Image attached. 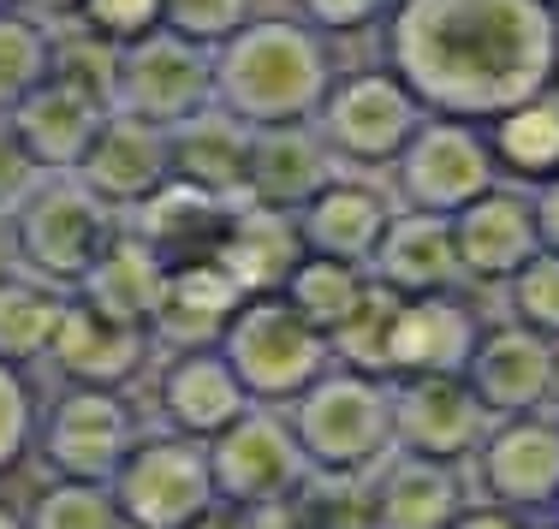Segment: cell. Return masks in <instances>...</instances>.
Here are the masks:
<instances>
[{
	"mask_svg": "<svg viewBox=\"0 0 559 529\" xmlns=\"http://www.w3.org/2000/svg\"><path fill=\"white\" fill-rule=\"evenodd\" d=\"M233 220V208L215 203V196L191 191L185 179H167L150 203H138V220H131V238L155 250L167 268H185V262H215V244Z\"/></svg>",
	"mask_w": 559,
	"mask_h": 529,
	"instance_id": "obj_26",
	"label": "cell"
},
{
	"mask_svg": "<svg viewBox=\"0 0 559 529\" xmlns=\"http://www.w3.org/2000/svg\"><path fill=\"white\" fill-rule=\"evenodd\" d=\"M114 208L102 203L78 173H43L31 196L19 203V238H24V274L72 292L96 256L114 244Z\"/></svg>",
	"mask_w": 559,
	"mask_h": 529,
	"instance_id": "obj_6",
	"label": "cell"
},
{
	"mask_svg": "<svg viewBox=\"0 0 559 529\" xmlns=\"http://www.w3.org/2000/svg\"><path fill=\"white\" fill-rule=\"evenodd\" d=\"M155 339L150 327L119 322V315H102L96 303L66 292L55 346H48L43 363L60 375V387H108V393H131V381L150 369Z\"/></svg>",
	"mask_w": 559,
	"mask_h": 529,
	"instance_id": "obj_12",
	"label": "cell"
},
{
	"mask_svg": "<svg viewBox=\"0 0 559 529\" xmlns=\"http://www.w3.org/2000/svg\"><path fill=\"white\" fill-rule=\"evenodd\" d=\"M304 7H310V19L316 24H357V19H369V12L381 7V0H304Z\"/></svg>",
	"mask_w": 559,
	"mask_h": 529,
	"instance_id": "obj_42",
	"label": "cell"
},
{
	"mask_svg": "<svg viewBox=\"0 0 559 529\" xmlns=\"http://www.w3.org/2000/svg\"><path fill=\"white\" fill-rule=\"evenodd\" d=\"M215 89L245 125H298L328 96L322 48L298 24H245L215 60Z\"/></svg>",
	"mask_w": 559,
	"mask_h": 529,
	"instance_id": "obj_2",
	"label": "cell"
},
{
	"mask_svg": "<svg viewBox=\"0 0 559 529\" xmlns=\"http://www.w3.org/2000/svg\"><path fill=\"white\" fill-rule=\"evenodd\" d=\"M322 108H328V143L352 161H399L411 131L423 125L417 96L399 77H352L334 96H322Z\"/></svg>",
	"mask_w": 559,
	"mask_h": 529,
	"instance_id": "obj_19",
	"label": "cell"
},
{
	"mask_svg": "<svg viewBox=\"0 0 559 529\" xmlns=\"http://www.w3.org/2000/svg\"><path fill=\"white\" fill-rule=\"evenodd\" d=\"M559 31L548 0H405L393 19V65L417 108L495 119L536 96L554 72Z\"/></svg>",
	"mask_w": 559,
	"mask_h": 529,
	"instance_id": "obj_1",
	"label": "cell"
},
{
	"mask_svg": "<svg viewBox=\"0 0 559 529\" xmlns=\"http://www.w3.org/2000/svg\"><path fill=\"white\" fill-rule=\"evenodd\" d=\"M108 113L114 108H102L90 89H78V84H66V77L48 72L43 84L12 108V125H19L24 149H31V161L43 167V173H78L90 137L102 131Z\"/></svg>",
	"mask_w": 559,
	"mask_h": 529,
	"instance_id": "obj_20",
	"label": "cell"
},
{
	"mask_svg": "<svg viewBox=\"0 0 559 529\" xmlns=\"http://www.w3.org/2000/svg\"><path fill=\"white\" fill-rule=\"evenodd\" d=\"M548 417H554V422H559V399H554V411H548Z\"/></svg>",
	"mask_w": 559,
	"mask_h": 529,
	"instance_id": "obj_47",
	"label": "cell"
},
{
	"mask_svg": "<svg viewBox=\"0 0 559 529\" xmlns=\"http://www.w3.org/2000/svg\"><path fill=\"white\" fill-rule=\"evenodd\" d=\"M238 292L233 280L215 268V262H185V268H167V286H162V303H155V322H150V339L167 351H203L226 334V322L238 315Z\"/></svg>",
	"mask_w": 559,
	"mask_h": 529,
	"instance_id": "obj_24",
	"label": "cell"
},
{
	"mask_svg": "<svg viewBox=\"0 0 559 529\" xmlns=\"http://www.w3.org/2000/svg\"><path fill=\"white\" fill-rule=\"evenodd\" d=\"M215 96V60L203 55V43H185L173 31H150L119 55V89L114 108L138 113L150 125H185V119L209 113Z\"/></svg>",
	"mask_w": 559,
	"mask_h": 529,
	"instance_id": "obj_10",
	"label": "cell"
},
{
	"mask_svg": "<svg viewBox=\"0 0 559 529\" xmlns=\"http://www.w3.org/2000/svg\"><path fill=\"white\" fill-rule=\"evenodd\" d=\"M298 262H304L298 220L280 215V208H257V203L233 208V220H226V232L215 244V268L245 298H280Z\"/></svg>",
	"mask_w": 559,
	"mask_h": 529,
	"instance_id": "obj_22",
	"label": "cell"
},
{
	"mask_svg": "<svg viewBox=\"0 0 559 529\" xmlns=\"http://www.w3.org/2000/svg\"><path fill=\"white\" fill-rule=\"evenodd\" d=\"M155 405H162V417H167V434H185V441L209 446L221 429H233V422L250 411V393L238 387L226 357L215 346H203V351H173L162 363Z\"/></svg>",
	"mask_w": 559,
	"mask_h": 529,
	"instance_id": "obj_18",
	"label": "cell"
},
{
	"mask_svg": "<svg viewBox=\"0 0 559 529\" xmlns=\"http://www.w3.org/2000/svg\"><path fill=\"white\" fill-rule=\"evenodd\" d=\"M36 184H43V167L31 161L19 125H12V113H0V208H19Z\"/></svg>",
	"mask_w": 559,
	"mask_h": 529,
	"instance_id": "obj_39",
	"label": "cell"
},
{
	"mask_svg": "<svg viewBox=\"0 0 559 529\" xmlns=\"http://www.w3.org/2000/svg\"><path fill=\"white\" fill-rule=\"evenodd\" d=\"M369 529H447L471 506V482L459 465L388 453L376 470H364Z\"/></svg>",
	"mask_w": 559,
	"mask_h": 529,
	"instance_id": "obj_16",
	"label": "cell"
},
{
	"mask_svg": "<svg viewBox=\"0 0 559 529\" xmlns=\"http://www.w3.org/2000/svg\"><path fill=\"white\" fill-rule=\"evenodd\" d=\"M304 446L310 476H364L393 453V405L388 381L364 375V369H328L322 381L280 405Z\"/></svg>",
	"mask_w": 559,
	"mask_h": 529,
	"instance_id": "obj_3",
	"label": "cell"
},
{
	"mask_svg": "<svg viewBox=\"0 0 559 529\" xmlns=\"http://www.w3.org/2000/svg\"><path fill=\"white\" fill-rule=\"evenodd\" d=\"M78 12L102 43H138L162 24V0H78Z\"/></svg>",
	"mask_w": 559,
	"mask_h": 529,
	"instance_id": "obj_38",
	"label": "cell"
},
{
	"mask_svg": "<svg viewBox=\"0 0 559 529\" xmlns=\"http://www.w3.org/2000/svg\"><path fill=\"white\" fill-rule=\"evenodd\" d=\"M292 220H298L304 256H334V262H357V268H369V256H376V244H381V232H388L393 208L381 203L369 184L328 179Z\"/></svg>",
	"mask_w": 559,
	"mask_h": 529,
	"instance_id": "obj_25",
	"label": "cell"
},
{
	"mask_svg": "<svg viewBox=\"0 0 559 529\" xmlns=\"http://www.w3.org/2000/svg\"><path fill=\"white\" fill-rule=\"evenodd\" d=\"M0 529H24V512H12V506H0Z\"/></svg>",
	"mask_w": 559,
	"mask_h": 529,
	"instance_id": "obj_45",
	"label": "cell"
},
{
	"mask_svg": "<svg viewBox=\"0 0 559 529\" xmlns=\"http://www.w3.org/2000/svg\"><path fill=\"white\" fill-rule=\"evenodd\" d=\"M328 184V155L304 125H262L250 137V161H245V196L257 208H280L298 215L316 191Z\"/></svg>",
	"mask_w": 559,
	"mask_h": 529,
	"instance_id": "obj_27",
	"label": "cell"
},
{
	"mask_svg": "<svg viewBox=\"0 0 559 529\" xmlns=\"http://www.w3.org/2000/svg\"><path fill=\"white\" fill-rule=\"evenodd\" d=\"M488 155H495L500 167H512V173H554L559 167V96L548 89H536V96L512 101L506 113H495V143H488Z\"/></svg>",
	"mask_w": 559,
	"mask_h": 529,
	"instance_id": "obj_31",
	"label": "cell"
},
{
	"mask_svg": "<svg viewBox=\"0 0 559 529\" xmlns=\"http://www.w3.org/2000/svg\"><path fill=\"white\" fill-rule=\"evenodd\" d=\"M36 411H43V399H36V387L24 381V369L0 363V476L19 465L24 453H31V441H36Z\"/></svg>",
	"mask_w": 559,
	"mask_h": 529,
	"instance_id": "obj_36",
	"label": "cell"
},
{
	"mask_svg": "<svg viewBox=\"0 0 559 529\" xmlns=\"http://www.w3.org/2000/svg\"><path fill=\"white\" fill-rule=\"evenodd\" d=\"M114 506L126 529H191L221 506L209 453L185 434H143L114 470Z\"/></svg>",
	"mask_w": 559,
	"mask_h": 529,
	"instance_id": "obj_7",
	"label": "cell"
},
{
	"mask_svg": "<svg viewBox=\"0 0 559 529\" xmlns=\"http://www.w3.org/2000/svg\"><path fill=\"white\" fill-rule=\"evenodd\" d=\"M55 72V43L36 19L0 12V113H12L43 77Z\"/></svg>",
	"mask_w": 559,
	"mask_h": 529,
	"instance_id": "obj_33",
	"label": "cell"
},
{
	"mask_svg": "<svg viewBox=\"0 0 559 529\" xmlns=\"http://www.w3.org/2000/svg\"><path fill=\"white\" fill-rule=\"evenodd\" d=\"M399 184H405L411 208L452 220L464 203L495 191V155L464 125H417L399 149Z\"/></svg>",
	"mask_w": 559,
	"mask_h": 529,
	"instance_id": "obj_14",
	"label": "cell"
},
{
	"mask_svg": "<svg viewBox=\"0 0 559 529\" xmlns=\"http://www.w3.org/2000/svg\"><path fill=\"white\" fill-rule=\"evenodd\" d=\"M215 351L238 375V387L250 393V405H274V411L334 369L328 339L286 298H245L226 334L215 339Z\"/></svg>",
	"mask_w": 559,
	"mask_h": 529,
	"instance_id": "obj_4",
	"label": "cell"
},
{
	"mask_svg": "<svg viewBox=\"0 0 559 529\" xmlns=\"http://www.w3.org/2000/svg\"><path fill=\"white\" fill-rule=\"evenodd\" d=\"M536 529H559V524H536Z\"/></svg>",
	"mask_w": 559,
	"mask_h": 529,
	"instance_id": "obj_49",
	"label": "cell"
},
{
	"mask_svg": "<svg viewBox=\"0 0 559 529\" xmlns=\"http://www.w3.org/2000/svg\"><path fill=\"white\" fill-rule=\"evenodd\" d=\"M143 441V422L131 393L108 387H60L36 411L31 453L48 465L55 482H114L126 453Z\"/></svg>",
	"mask_w": 559,
	"mask_h": 529,
	"instance_id": "obj_5",
	"label": "cell"
},
{
	"mask_svg": "<svg viewBox=\"0 0 559 529\" xmlns=\"http://www.w3.org/2000/svg\"><path fill=\"white\" fill-rule=\"evenodd\" d=\"M447 529H536V518H524V512H506V506H488V500H471V506H464Z\"/></svg>",
	"mask_w": 559,
	"mask_h": 529,
	"instance_id": "obj_40",
	"label": "cell"
},
{
	"mask_svg": "<svg viewBox=\"0 0 559 529\" xmlns=\"http://www.w3.org/2000/svg\"><path fill=\"white\" fill-rule=\"evenodd\" d=\"M203 453H209V476H215L221 506H286L310 482L298 434H292L286 411H274V405H250Z\"/></svg>",
	"mask_w": 559,
	"mask_h": 529,
	"instance_id": "obj_8",
	"label": "cell"
},
{
	"mask_svg": "<svg viewBox=\"0 0 559 529\" xmlns=\"http://www.w3.org/2000/svg\"><path fill=\"white\" fill-rule=\"evenodd\" d=\"M464 482H471V500L542 518L559 500V422L548 411L495 417V429L464 465Z\"/></svg>",
	"mask_w": 559,
	"mask_h": 529,
	"instance_id": "obj_9",
	"label": "cell"
},
{
	"mask_svg": "<svg viewBox=\"0 0 559 529\" xmlns=\"http://www.w3.org/2000/svg\"><path fill=\"white\" fill-rule=\"evenodd\" d=\"M162 286H167V262L155 256L143 238L114 232V244L102 250L96 268L72 286V298L96 303L102 315H119V322L150 327L155 322V303H162Z\"/></svg>",
	"mask_w": 559,
	"mask_h": 529,
	"instance_id": "obj_28",
	"label": "cell"
},
{
	"mask_svg": "<svg viewBox=\"0 0 559 529\" xmlns=\"http://www.w3.org/2000/svg\"><path fill=\"white\" fill-rule=\"evenodd\" d=\"M548 512H554V524H559V500H554V506H548Z\"/></svg>",
	"mask_w": 559,
	"mask_h": 529,
	"instance_id": "obj_46",
	"label": "cell"
},
{
	"mask_svg": "<svg viewBox=\"0 0 559 529\" xmlns=\"http://www.w3.org/2000/svg\"><path fill=\"white\" fill-rule=\"evenodd\" d=\"M464 381L483 399L488 417H536L554 411L559 399V339H542L530 327L506 322V327H483Z\"/></svg>",
	"mask_w": 559,
	"mask_h": 529,
	"instance_id": "obj_13",
	"label": "cell"
},
{
	"mask_svg": "<svg viewBox=\"0 0 559 529\" xmlns=\"http://www.w3.org/2000/svg\"><path fill=\"white\" fill-rule=\"evenodd\" d=\"M162 31L185 36V43H226L245 31V0H162Z\"/></svg>",
	"mask_w": 559,
	"mask_h": 529,
	"instance_id": "obj_37",
	"label": "cell"
},
{
	"mask_svg": "<svg viewBox=\"0 0 559 529\" xmlns=\"http://www.w3.org/2000/svg\"><path fill=\"white\" fill-rule=\"evenodd\" d=\"M24 274V238H19V208H0V286Z\"/></svg>",
	"mask_w": 559,
	"mask_h": 529,
	"instance_id": "obj_41",
	"label": "cell"
},
{
	"mask_svg": "<svg viewBox=\"0 0 559 529\" xmlns=\"http://www.w3.org/2000/svg\"><path fill=\"white\" fill-rule=\"evenodd\" d=\"M191 529H245V524H238V512H233V506H215L209 518H197Z\"/></svg>",
	"mask_w": 559,
	"mask_h": 529,
	"instance_id": "obj_44",
	"label": "cell"
},
{
	"mask_svg": "<svg viewBox=\"0 0 559 529\" xmlns=\"http://www.w3.org/2000/svg\"><path fill=\"white\" fill-rule=\"evenodd\" d=\"M393 405V453L435 458V465H471V453L483 446V434L495 429V417L483 411V399L471 393L464 375H399L388 381Z\"/></svg>",
	"mask_w": 559,
	"mask_h": 529,
	"instance_id": "obj_11",
	"label": "cell"
},
{
	"mask_svg": "<svg viewBox=\"0 0 559 529\" xmlns=\"http://www.w3.org/2000/svg\"><path fill=\"white\" fill-rule=\"evenodd\" d=\"M0 12H12V0H0Z\"/></svg>",
	"mask_w": 559,
	"mask_h": 529,
	"instance_id": "obj_48",
	"label": "cell"
},
{
	"mask_svg": "<svg viewBox=\"0 0 559 529\" xmlns=\"http://www.w3.org/2000/svg\"><path fill=\"white\" fill-rule=\"evenodd\" d=\"M24 529H126L108 482H48L24 506Z\"/></svg>",
	"mask_w": 559,
	"mask_h": 529,
	"instance_id": "obj_34",
	"label": "cell"
},
{
	"mask_svg": "<svg viewBox=\"0 0 559 529\" xmlns=\"http://www.w3.org/2000/svg\"><path fill=\"white\" fill-rule=\"evenodd\" d=\"M483 322L471 303H459L452 292L429 298H399L393 310V334H388V381L399 375H464Z\"/></svg>",
	"mask_w": 559,
	"mask_h": 529,
	"instance_id": "obj_17",
	"label": "cell"
},
{
	"mask_svg": "<svg viewBox=\"0 0 559 529\" xmlns=\"http://www.w3.org/2000/svg\"><path fill=\"white\" fill-rule=\"evenodd\" d=\"M452 250H459V274L506 286L542 250L536 215H530V203H518L506 191H483L476 203H464L452 215Z\"/></svg>",
	"mask_w": 559,
	"mask_h": 529,
	"instance_id": "obj_21",
	"label": "cell"
},
{
	"mask_svg": "<svg viewBox=\"0 0 559 529\" xmlns=\"http://www.w3.org/2000/svg\"><path fill=\"white\" fill-rule=\"evenodd\" d=\"M530 215H536V238H542V250H559V179L542 184V196L530 203Z\"/></svg>",
	"mask_w": 559,
	"mask_h": 529,
	"instance_id": "obj_43",
	"label": "cell"
},
{
	"mask_svg": "<svg viewBox=\"0 0 559 529\" xmlns=\"http://www.w3.org/2000/svg\"><path fill=\"white\" fill-rule=\"evenodd\" d=\"M364 292H369V268H357V262H334V256H304L298 268H292V280H286V292H280V298H286L292 310H298L304 322L328 339L345 315L364 303Z\"/></svg>",
	"mask_w": 559,
	"mask_h": 529,
	"instance_id": "obj_32",
	"label": "cell"
},
{
	"mask_svg": "<svg viewBox=\"0 0 559 529\" xmlns=\"http://www.w3.org/2000/svg\"><path fill=\"white\" fill-rule=\"evenodd\" d=\"M78 179L102 196L108 208H138L173 179V137L167 125H150L138 113H108L102 131L90 137Z\"/></svg>",
	"mask_w": 559,
	"mask_h": 529,
	"instance_id": "obj_15",
	"label": "cell"
},
{
	"mask_svg": "<svg viewBox=\"0 0 559 529\" xmlns=\"http://www.w3.org/2000/svg\"><path fill=\"white\" fill-rule=\"evenodd\" d=\"M66 292L36 274H19V280L0 286V363L12 369H36L55 346V327H60Z\"/></svg>",
	"mask_w": 559,
	"mask_h": 529,
	"instance_id": "obj_30",
	"label": "cell"
},
{
	"mask_svg": "<svg viewBox=\"0 0 559 529\" xmlns=\"http://www.w3.org/2000/svg\"><path fill=\"white\" fill-rule=\"evenodd\" d=\"M173 137V179L191 191L215 196V203H238L245 196V161H250V131L238 119H185L167 131Z\"/></svg>",
	"mask_w": 559,
	"mask_h": 529,
	"instance_id": "obj_29",
	"label": "cell"
},
{
	"mask_svg": "<svg viewBox=\"0 0 559 529\" xmlns=\"http://www.w3.org/2000/svg\"><path fill=\"white\" fill-rule=\"evenodd\" d=\"M506 303H512L518 327H530L542 339H559V250H536L506 280Z\"/></svg>",
	"mask_w": 559,
	"mask_h": 529,
	"instance_id": "obj_35",
	"label": "cell"
},
{
	"mask_svg": "<svg viewBox=\"0 0 559 529\" xmlns=\"http://www.w3.org/2000/svg\"><path fill=\"white\" fill-rule=\"evenodd\" d=\"M369 280L388 286L393 298H429V292H452L459 274V250H452V220L447 215H393L381 232L376 256H369Z\"/></svg>",
	"mask_w": 559,
	"mask_h": 529,
	"instance_id": "obj_23",
	"label": "cell"
}]
</instances>
